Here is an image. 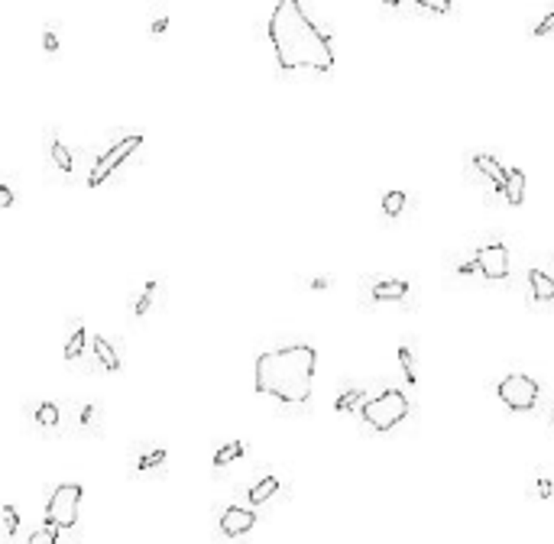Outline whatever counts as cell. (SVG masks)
Returning a JSON list of instances; mask_svg holds the SVG:
<instances>
[{"instance_id": "obj_25", "label": "cell", "mask_w": 554, "mask_h": 544, "mask_svg": "<svg viewBox=\"0 0 554 544\" xmlns=\"http://www.w3.org/2000/svg\"><path fill=\"white\" fill-rule=\"evenodd\" d=\"M535 496L538 499H554V479L548 477L545 470H538L535 473Z\"/></svg>"}, {"instance_id": "obj_13", "label": "cell", "mask_w": 554, "mask_h": 544, "mask_svg": "<svg viewBox=\"0 0 554 544\" xmlns=\"http://www.w3.org/2000/svg\"><path fill=\"white\" fill-rule=\"evenodd\" d=\"M473 169H477L480 175L489 182V185L496 188V191H502V188H506L509 169H502V166H499V159H493V156H486V152H477V156H473Z\"/></svg>"}, {"instance_id": "obj_20", "label": "cell", "mask_w": 554, "mask_h": 544, "mask_svg": "<svg viewBox=\"0 0 554 544\" xmlns=\"http://www.w3.org/2000/svg\"><path fill=\"white\" fill-rule=\"evenodd\" d=\"M399 366H402V376H405V383L415 385L418 383V366H415V350L409 340H402L399 344Z\"/></svg>"}, {"instance_id": "obj_34", "label": "cell", "mask_w": 554, "mask_h": 544, "mask_svg": "<svg viewBox=\"0 0 554 544\" xmlns=\"http://www.w3.org/2000/svg\"><path fill=\"white\" fill-rule=\"evenodd\" d=\"M551 422H554V412H551Z\"/></svg>"}, {"instance_id": "obj_18", "label": "cell", "mask_w": 554, "mask_h": 544, "mask_svg": "<svg viewBox=\"0 0 554 544\" xmlns=\"http://www.w3.org/2000/svg\"><path fill=\"white\" fill-rule=\"evenodd\" d=\"M166 463V451L162 447H150V451H143L140 457L133 460V473L143 477V473H152V470H159Z\"/></svg>"}, {"instance_id": "obj_28", "label": "cell", "mask_w": 554, "mask_h": 544, "mask_svg": "<svg viewBox=\"0 0 554 544\" xmlns=\"http://www.w3.org/2000/svg\"><path fill=\"white\" fill-rule=\"evenodd\" d=\"M415 10H425V13H451V3L441 0V3H432V0H415Z\"/></svg>"}, {"instance_id": "obj_29", "label": "cell", "mask_w": 554, "mask_h": 544, "mask_svg": "<svg viewBox=\"0 0 554 544\" xmlns=\"http://www.w3.org/2000/svg\"><path fill=\"white\" fill-rule=\"evenodd\" d=\"M532 33H535V36H551V33H554V10L538 19L535 26H532Z\"/></svg>"}, {"instance_id": "obj_31", "label": "cell", "mask_w": 554, "mask_h": 544, "mask_svg": "<svg viewBox=\"0 0 554 544\" xmlns=\"http://www.w3.org/2000/svg\"><path fill=\"white\" fill-rule=\"evenodd\" d=\"M0 207H13V188H10V182H0Z\"/></svg>"}, {"instance_id": "obj_4", "label": "cell", "mask_w": 554, "mask_h": 544, "mask_svg": "<svg viewBox=\"0 0 554 544\" xmlns=\"http://www.w3.org/2000/svg\"><path fill=\"white\" fill-rule=\"evenodd\" d=\"M143 146V133H123V136H117V140L107 146V150L94 159V166H91V172H88V188H97V185H104V182L111 179L113 172L120 169L123 162L130 159L133 152L140 150Z\"/></svg>"}, {"instance_id": "obj_3", "label": "cell", "mask_w": 554, "mask_h": 544, "mask_svg": "<svg viewBox=\"0 0 554 544\" xmlns=\"http://www.w3.org/2000/svg\"><path fill=\"white\" fill-rule=\"evenodd\" d=\"M360 415H363V422H367L373 431H393L395 424H402L405 415H409V399H405V392H399V389H383L376 399H370V402L363 405Z\"/></svg>"}, {"instance_id": "obj_24", "label": "cell", "mask_w": 554, "mask_h": 544, "mask_svg": "<svg viewBox=\"0 0 554 544\" xmlns=\"http://www.w3.org/2000/svg\"><path fill=\"white\" fill-rule=\"evenodd\" d=\"M26 544H58V528H52V525L36 528V531L26 538Z\"/></svg>"}, {"instance_id": "obj_30", "label": "cell", "mask_w": 554, "mask_h": 544, "mask_svg": "<svg viewBox=\"0 0 554 544\" xmlns=\"http://www.w3.org/2000/svg\"><path fill=\"white\" fill-rule=\"evenodd\" d=\"M42 49H46L49 56H56V52H58V33H56L52 26H49L46 33H42Z\"/></svg>"}, {"instance_id": "obj_2", "label": "cell", "mask_w": 554, "mask_h": 544, "mask_svg": "<svg viewBox=\"0 0 554 544\" xmlns=\"http://www.w3.org/2000/svg\"><path fill=\"white\" fill-rule=\"evenodd\" d=\"M315 369H318V353L311 344L266 350L256 357V389L279 399L282 405L301 408L311 399Z\"/></svg>"}, {"instance_id": "obj_26", "label": "cell", "mask_w": 554, "mask_h": 544, "mask_svg": "<svg viewBox=\"0 0 554 544\" xmlns=\"http://www.w3.org/2000/svg\"><path fill=\"white\" fill-rule=\"evenodd\" d=\"M78 424H81V428H97V424H101V408H97V405H81Z\"/></svg>"}, {"instance_id": "obj_5", "label": "cell", "mask_w": 554, "mask_h": 544, "mask_svg": "<svg viewBox=\"0 0 554 544\" xmlns=\"http://www.w3.org/2000/svg\"><path fill=\"white\" fill-rule=\"evenodd\" d=\"M81 496H85V493H81L78 483H62V486H56V493H52V499H49V506H46V525L58 528V531L75 528Z\"/></svg>"}, {"instance_id": "obj_21", "label": "cell", "mask_w": 554, "mask_h": 544, "mask_svg": "<svg viewBox=\"0 0 554 544\" xmlns=\"http://www.w3.org/2000/svg\"><path fill=\"white\" fill-rule=\"evenodd\" d=\"M33 418H36V424H42V428H58V422H62L56 402H39L36 408H33Z\"/></svg>"}, {"instance_id": "obj_11", "label": "cell", "mask_w": 554, "mask_h": 544, "mask_svg": "<svg viewBox=\"0 0 554 544\" xmlns=\"http://www.w3.org/2000/svg\"><path fill=\"white\" fill-rule=\"evenodd\" d=\"M253 525H256V512H250V509H244V506H227L224 515H221V531H224L227 538L246 535Z\"/></svg>"}, {"instance_id": "obj_14", "label": "cell", "mask_w": 554, "mask_h": 544, "mask_svg": "<svg viewBox=\"0 0 554 544\" xmlns=\"http://www.w3.org/2000/svg\"><path fill=\"white\" fill-rule=\"evenodd\" d=\"M81 353H85V321H81V314H72V318H68L65 360L75 363V360H81Z\"/></svg>"}, {"instance_id": "obj_10", "label": "cell", "mask_w": 554, "mask_h": 544, "mask_svg": "<svg viewBox=\"0 0 554 544\" xmlns=\"http://www.w3.org/2000/svg\"><path fill=\"white\" fill-rule=\"evenodd\" d=\"M528 295H532V305L538 308H551L554 305V275L545 269H528Z\"/></svg>"}, {"instance_id": "obj_33", "label": "cell", "mask_w": 554, "mask_h": 544, "mask_svg": "<svg viewBox=\"0 0 554 544\" xmlns=\"http://www.w3.org/2000/svg\"><path fill=\"white\" fill-rule=\"evenodd\" d=\"M166 29H169V17H166V13H162V17H156V19H152V26H150V33H152V36H159V33H166Z\"/></svg>"}, {"instance_id": "obj_32", "label": "cell", "mask_w": 554, "mask_h": 544, "mask_svg": "<svg viewBox=\"0 0 554 544\" xmlns=\"http://www.w3.org/2000/svg\"><path fill=\"white\" fill-rule=\"evenodd\" d=\"M305 285H308V289H315V291H321V289H328V285H331V275H315V279H305Z\"/></svg>"}, {"instance_id": "obj_19", "label": "cell", "mask_w": 554, "mask_h": 544, "mask_svg": "<svg viewBox=\"0 0 554 544\" xmlns=\"http://www.w3.org/2000/svg\"><path fill=\"white\" fill-rule=\"evenodd\" d=\"M370 399L360 389H347V392H340L338 395V402H334V408H338V415H350V412H363V405H367Z\"/></svg>"}, {"instance_id": "obj_16", "label": "cell", "mask_w": 554, "mask_h": 544, "mask_svg": "<svg viewBox=\"0 0 554 544\" xmlns=\"http://www.w3.org/2000/svg\"><path fill=\"white\" fill-rule=\"evenodd\" d=\"M502 195H506V201L512 207H522V201H525V172H522V169H509Z\"/></svg>"}, {"instance_id": "obj_17", "label": "cell", "mask_w": 554, "mask_h": 544, "mask_svg": "<svg viewBox=\"0 0 554 544\" xmlns=\"http://www.w3.org/2000/svg\"><path fill=\"white\" fill-rule=\"evenodd\" d=\"M276 493H279V477H263L250 486L246 499H250V506H263V502H269Z\"/></svg>"}, {"instance_id": "obj_8", "label": "cell", "mask_w": 554, "mask_h": 544, "mask_svg": "<svg viewBox=\"0 0 554 544\" xmlns=\"http://www.w3.org/2000/svg\"><path fill=\"white\" fill-rule=\"evenodd\" d=\"M46 169L49 175H56L62 182L75 175V156H72V150L62 143V136L56 130H46Z\"/></svg>"}, {"instance_id": "obj_7", "label": "cell", "mask_w": 554, "mask_h": 544, "mask_svg": "<svg viewBox=\"0 0 554 544\" xmlns=\"http://www.w3.org/2000/svg\"><path fill=\"white\" fill-rule=\"evenodd\" d=\"M473 259H477V269L486 282L509 279V250H506L502 240H486V243H480Z\"/></svg>"}, {"instance_id": "obj_6", "label": "cell", "mask_w": 554, "mask_h": 544, "mask_svg": "<svg viewBox=\"0 0 554 544\" xmlns=\"http://www.w3.org/2000/svg\"><path fill=\"white\" fill-rule=\"evenodd\" d=\"M496 395L502 399V405H506L509 412H532V408L538 405L541 389H538V383L532 379V376L509 373L506 379L496 385Z\"/></svg>"}, {"instance_id": "obj_22", "label": "cell", "mask_w": 554, "mask_h": 544, "mask_svg": "<svg viewBox=\"0 0 554 544\" xmlns=\"http://www.w3.org/2000/svg\"><path fill=\"white\" fill-rule=\"evenodd\" d=\"M246 454V444L244 441H230L224 447H217L214 454V467H227V463H237V460Z\"/></svg>"}, {"instance_id": "obj_9", "label": "cell", "mask_w": 554, "mask_h": 544, "mask_svg": "<svg viewBox=\"0 0 554 544\" xmlns=\"http://www.w3.org/2000/svg\"><path fill=\"white\" fill-rule=\"evenodd\" d=\"M360 285H367V298L370 301H405L409 298V291H412V282L405 279H367L360 282Z\"/></svg>"}, {"instance_id": "obj_15", "label": "cell", "mask_w": 554, "mask_h": 544, "mask_svg": "<svg viewBox=\"0 0 554 544\" xmlns=\"http://www.w3.org/2000/svg\"><path fill=\"white\" fill-rule=\"evenodd\" d=\"M91 350H94V360H97L107 373H120V357L113 353L107 337H91Z\"/></svg>"}, {"instance_id": "obj_12", "label": "cell", "mask_w": 554, "mask_h": 544, "mask_svg": "<svg viewBox=\"0 0 554 544\" xmlns=\"http://www.w3.org/2000/svg\"><path fill=\"white\" fill-rule=\"evenodd\" d=\"M162 291H166L162 279H150V282H146V285H143V289L130 298V314H133V318H146L150 311H156V305L162 301Z\"/></svg>"}, {"instance_id": "obj_27", "label": "cell", "mask_w": 554, "mask_h": 544, "mask_svg": "<svg viewBox=\"0 0 554 544\" xmlns=\"http://www.w3.org/2000/svg\"><path fill=\"white\" fill-rule=\"evenodd\" d=\"M0 512H3V525H7V535H17V528H19V512L10 506V502L0 509Z\"/></svg>"}, {"instance_id": "obj_1", "label": "cell", "mask_w": 554, "mask_h": 544, "mask_svg": "<svg viewBox=\"0 0 554 544\" xmlns=\"http://www.w3.org/2000/svg\"><path fill=\"white\" fill-rule=\"evenodd\" d=\"M269 42L282 72H315L328 75L334 68L331 36L305 13L299 0H279L269 17Z\"/></svg>"}, {"instance_id": "obj_23", "label": "cell", "mask_w": 554, "mask_h": 544, "mask_svg": "<svg viewBox=\"0 0 554 544\" xmlns=\"http://www.w3.org/2000/svg\"><path fill=\"white\" fill-rule=\"evenodd\" d=\"M405 205H409V198H405V191H386L383 195V214L386 217H399L405 211Z\"/></svg>"}]
</instances>
